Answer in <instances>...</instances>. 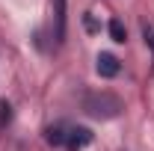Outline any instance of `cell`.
I'll return each instance as SVG.
<instances>
[{
    "instance_id": "7",
    "label": "cell",
    "mask_w": 154,
    "mask_h": 151,
    "mask_svg": "<svg viewBox=\"0 0 154 151\" xmlns=\"http://www.w3.org/2000/svg\"><path fill=\"white\" fill-rule=\"evenodd\" d=\"M142 36H145V45L151 48V54H154V24L151 21H142Z\"/></svg>"
},
{
    "instance_id": "3",
    "label": "cell",
    "mask_w": 154,
    "mask_h": 151,
    "mask_svg": "<svg viewBox=\"0 0 154 151\" xmlns=\"http://www.w3.org/2000/svg\"><path fill=\"white\" fill-rule=\"evenodd\" d=\"M95 68H98L101 77H116V74H119V59H116L113 54H98Z\"/></svg>"
},
{
    "instance_id": "4",
    "label": "cell",
    "mask_w": 154,
    "mask_h": 151,
    "mask_svg": "<svg viewBox=\"0 0 154 151\" xmlns=\"http://www.w3.org/2000/svg\"><path fill=\"white\" fill-rule=\"evenodd\" d=\"M54 36L57 42L65 39V0H54Z\"/></svg>"
},
{
    "instance_id": "5",
    "label": "cell",
    "mask_w": 154,
    "mask_h": 151,
    "mask_svg": "<svg viewBox=\"0 0 154 151\" xmlns=\"http://www.w3.org/2000/svg\"><path fill=\"white\" fill-rule=\"evenodd\" d=\"M65 136H68V125H62V122L51 125V128L45 131V139H48L51 145H65Z\"/></svg>"
},
{
    "instance_id": "8",
    "label": "cell",
    "mask_w": 154,
    "mask_h": 151,
    "mask_svg": "<svg viewBox=\"0 0 154 151\" xmlns=\"http://www.w3.org/2000/svg\"><path fill=\"white\" fill-rule=\"evenodd\" d=\"M9 122H12V107L3 101V104H0V128H6Z\"/></svg>"
},
{
    "instance_id": "6",
    "label": "cell",
    "mask_w": 154,
    "mask_h": 151,
    "mask_svg": "<svg viewBox=\"0 0 154 151\" xmlns=\"http://www.w3.org/2000/svg\"><path fill=\"white\" fill-rule=\"evenodd\" d=\"M107 30H110V36H113V42H119V45H125L128 42V30H125V24L119 18H113L110 24H107Z\"/></svg>"
},
{
    "instance_id": "1",
    "label": "cell",
    "mask_w": 154,
    "mask_h": 151,
    "mask_svg": "<svg viewBox=\"0 0 154 151\" xmlns=\"http://www.w3.org/2000/svg\"><path fill=\"white\" fill-rule=\"evenodd\" d=\"M122 110H125V101H122L119 95L107 92V89H101V92H86V95H83V113L92 116V119L107 122V119L122 116Z\"/></svg>"
},
{
    "instance_id": "2",
    "label": "cell",
    "mask_w": 154,
    "mask_h": 151,
    "mask_svg": "<svg viewBox=\"0 0 154 151\" xmlns=\"http://www.w3.org/2000/svg\"><path fill=\"white\" fill-rule=\"evenodd\" d=\"M92 145V131L89 128H68V136H65V148L68 151H80Z\"/></svg>"
}]
</instances>
